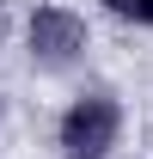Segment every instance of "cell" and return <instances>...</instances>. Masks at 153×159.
I'll use <instances>...</instances> for the list:
<instances>
[{"mask_svg":"<svg viewBox=\"0 0 153 159\" xmlns=\"http://www.w3.org/2000/svg\"><path fill=\"white\" fill-rule=\"evenodd\" d=\"M116 129H123L116 98L92 92V98H80L74 110L61 116V153H67V159H104L116 147Z\"/></svg>","mask_w":153,"mask_h":159,"instance_id":"cell-1","label":"cell"},{"mask_svg":"<svg viewBox=\"0 0 153 159\" xmlns=\"http://www.w3.org/2000/svg\"><path fill=\"white\" fill-rule=\"evenodd\" d=\"M80 49H86V25L74 12H61V6H37L31 12V61L61 74V67H74Z\"/></svg>","mask_w":153,"mask_h":159,"instance_id":"cell-2","label":"cell"},{"mask_svg":"<svg viewBox=\"0 0 153 159\" xmlns=\"http://www.w3.org/2000/svg\"><path fill=\"white\" fill-rule=\"evenodd\" d=\"M116 19H135V25H153V0H104Z\"/></svg>","mask_w":153,"mask_h":159,"instance_id":"cell-3","label":"cell"}]
</instances>
